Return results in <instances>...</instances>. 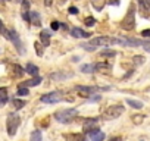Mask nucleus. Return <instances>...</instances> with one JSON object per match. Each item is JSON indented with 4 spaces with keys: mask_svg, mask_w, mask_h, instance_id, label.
Here are the masks:
<instances>
[{
    "mask_svg": "<svg viewBox=\"0 0 150 141\" xmlns=\"http://www.w3.org/2000/svg\"><path fill=\"white\" fill-rule=\"evenodd\" d=\"M112 44H127V40H119V38H110V37H96V38H91L90 40V46L91 47H108V46H112Z\"/></svg>",
    "mask_w": 150,
    "mask_h": 141,
    "instance_id": "f257e3e1",
    "label": "nucleus"
},
{
    "mask_svg": "<svg viewBox=\"0 0 150 141\" xmlns=\"http://www.w3.org/2000/svg\"><path fill=\"white\" fill-rule=\"evenodd\" d=\"M77 115H78L77 109H62L54 113V118L60 123H69L74 121V118H77Z\"/></svg>",
    "mask_w": 150,
    "mask_h": 141,
    "instance_id": "f03ea898",
    "label": "nucleus"
},
{
    "mask_svg": "<svg viewBox=\"0 0 150 141\" xmlns=\"http://www.w3.org/2000/svg\"><path fill=\"white\" fill-rule=\"evenodd\" d=\"M121 27H122L124 30H127V31H131V30L135 27V9H134V6H132V5L129 6L128 13H127V15H125V18L122 19Z\"/></svg>",
    "mask_w": 150,
    "mask_h": 141,
    "instance_id": "7ed1b4c3",
    "label": "nucleus"
},
{
    "mask_svg": "<svg viewBox=\"0 0 150 141\" xmlns=\"http://www.w3.org/2000/svg\"><path fill=\"white\" fill-rule=\"evenodd\" d=\"M122 113H124V106H121V104H113V106H109V107L103 112V118H105V119H116V118H119Z\"/></svg>",
    "mask_w": 150,
    "mask_h": 141,
    "instance_id": "20e7f679",
    "label": "nucleus"
},
{
    "mask_svg": "<svg viewBox=\"0 0 150 141\" xmlns=\"http://www.w3.org/2000/svg\"><path fill=\"white\" fill-rule=\"evenodd\" d=\"M21 123V118L18 115H9L8 116V121H6V126H8V134L11 137H13L18 131V126Z\"/></svg>",
    "mask_w": 150,
    "mask_h": 141,
    "instance_id": "39448f33",
    "label": "nucleus"
},
{
    "mask_svg": "<svg viewBox=\"0 0 150 141\" xmlns=\"http://www.w3.org/2000/svg\"><path fill=\"white\" fill-rule=\"evenodd\" d=\"M43 103H49V104H53V103H59L63 100V96L60 91H53V93H49V94H44L41 96L40 99Z\"/></svg>",
    "mask_w": 150,
    "mask_h": 141,
    "instance_id": "423d86ee",
    "label": "nucleus"
},
{
    "mask_svg": "<svg viewBox=\"0 0 150 141\" xmlns=\"http://www.w3.org/2000/svg\"><path fill=\"white\" fill-rule=\"evenodd\" d=\"M75 90L80 91V93H81V96L87 97V96L94 94L96 91H102L103 88H99V87H84V85H77V87H75Z\"/></svg>",
    "mask_w": 150,
    "mask_h": 141,
    "instance_id": "0eeeda50",
    "label": "nucleus"
},
{
    "mask_svg": "<svg viewBox=\"0 0 150 141\" xmlns=\"http://www.w3.org/2000/svg\"><path fill=\"white\" fill-rule=\"evenodd\" d=\"M88 135H90L91 141H103V140H105V132H102V131L97 129V128L91 129V131L88 132Z\"/></svg>",
    "mask_w": 150,
    "mask_h": 141,
    "instance_id": "6e6552de",
    "label": "nucleus"
},
{
    "mask_svg": "<svg viewBox=\"0 0 150 141\" xmlns=\"http://www.w3.org/2000/svg\"><path fill=\"white\" fill-rule=\"evenodd\" d=\"M71 35L75 37V38H88L91 34H90V32H86V31L81 30V28H72V30H71Z\"/></svg>",
    "mask_w": 150,
    "mask_h": 141,
    "instance_id": "1a4fd4ad",
    "label": "nucleus"
},
{
    "mask_svg": "<svg viewBox=\"0 0 150 141\" xmlns=\"http://www.w3.org/2000/svg\"><path fill=\"white\" fill-rule=\"evenodd\" d=\"M65 141H87L84 134H65Z\"/></svg>",
    "mask_w": 150,
    "mask_h": 141,
    "instance_id": "9d476101",
    "label": "nucleus"
},
{
    "mask_svg": "<svg viewBox=\"0 0 150 141\" xmlns=\"http://www.w3.org/2000/svg\"><path fill=\"white\" fill-rule=\"evenodd\" d=\"M16 47H18V50L22 53L24 50H22V44H21V41H19V37H18V34H16V31H13V30H11V38H9Z\"/></svg>",
    "mask_w": 150,
    "mask_h": 141,
    "instance_id": "9b49d317",
    "label": "nucleus"
},
{
    "mask_svg": "<svg viewBox=\"0 0 150 141\" xmlns=\"http://www.w3.org/2000/svg\"><path fill=\"white\" fill-rule=\"evenodd\" d=\"M40 40H41V44H43L44 47H47V46L50 44V32L46 31V30H43V31L40 32Z\"/></svg>",
    "mask_w": 150,
    "mask_h": 141,
    "instance_id": "f8f14e48",
    "label": "nucleus"
},
{
    "mask_svg": "<svg viewBox=\"0 0 150 141\" xmlns=\"http://www.w3.org/2000/svg\"><path fill=\"white\" fill-rule=\"evenodd\" d=\"M97 123V119L94 118H90V119H86L84 121V131L86 132H90L91 129H94V125Z\"/></svg>",
    "mask_w": 150,
    "mask_h": 141,
    "instance_id": "ddd939ff",
    "label": "nucleus"
},
{
    "mask_svg": "<svg viewBox=\"0 0 150 141\" xmlns=\"http://www.w3.org/2000/svg\"><path fill=\"white\" fill-rule=\"evenodd\" d=\"M11 69H12V75L13 77H22L24 72H25V69H22L19 65H11Z\"/></svg>",
    "mask_w": 150,
    "mask_h": 141,
    "instance_id": "4468645a",
    "label": "nucleus"
},
{
    "mask_svg": "<svg viewBox=\"0 0 150 141\" xmlns=\"http://www.w3.org/2000/svg\"><path fill=\"white\" fill-rule=\"evenodd\" d=\"M41 82V78L40 77H34L33 80H30V81H25V82H22V85L21 87H35V85H38Z\"/></svg>",
    "mask_w": 150,
    "mask_h": 141,
    "instance_id": "2eb2a0df",
    "label": "nucleus"
},
{
    "mask_svg": "<svg viewBox=\"0 0 150 141\" xmlns=\"http://www.w3.org/2000/svg\"><path fill=\"white\" fill-rule=\"evenodd\" d=\"M25 72H28V74L33 75V77H37V75H38V68H37L35 65H33V63H28L27 68H25Z\"/></svg>",
    "mask_w": 150,
    "mask_h": 141,
    "instance_id": "dca6fc26",
    "label": "nucleus"
},
{
    "mask_svg": "<svg viewBox=\"0 0 150 141\" xmlns=\"http://www.w3.org/2000/svg\"><path fill=\"white\" fill-rule=\"evenodd\" d=\"M8 99H9V97H8V88L2 87V88H0V106L6 104Z\"/></svg>",
    "mask_w": 150,
    "mask_h": 141,
    "instance_id": "f3484780",
    "label": "nucleus"
},
{
    "mask_svg": "<svg viewBox=\"0 0 150 141\" xmlns=\"http://www.w3.org/2000/svg\"><path fill=\"white\" fill-rule=\"evenodd\" d=\"M112 66L109 63H105V62H99L96 63V70H99V72H105V70H110Z\"/></svg>",
    "mask_w": 150,
    "mask_h": 141,
    "instance_id": "a211bd4d",
    "label": "nucleus"
},
{
    "mask_svg": "<svg viewBox=\"0 0 150 141\" xmlns=\"http://www.w3.org/2000/svg\"><path fill=\"white\" fill-rule=\"evenodd\" d=\"M81 70L86 74H91V72H96V63H88V65H83L81 66Z\"/></svg>",
    "mask_w": 150,
    "mask_h": 141,
    "instance_id": "6ab92c4d",
    "label": "nucleus"
},
{
    "mask_svg": "<svg viewBox=\"0 0 150 141\" xmlns=\"http://www.w3.org/2000/svg\"><path fill=\"white\" fill-rule=\"evenodd\" d=\"M30 141H43V135H41V131L40 129H35L31 132V138Z\"/></svg>",
    "mask_w": 150,
    "mask_h": 141,
    "instance_id": "aec40b11",
    "label": "nucleus"
},
{
    "mask_svg": "<svg viewBox=\"0 0 150 141\" xmlns=\"http://www.w3.org/2000/svg\"><path fill=\"white\" fill-rule=\"evenodd\" d=\"M127 103L131 106V107H134V109H141L143 107V103L140 102V100H132V99H127Z\"/></svg>",
    "mask_w": 150,
    "mask_h": 141,
    "instance_id": "412c9836",
    "label": "nucleus"
},
{
    "mask_svg": "<svg viewBox=\"0 0 150 141\" xmlns=\"http://www.w3.org/2000/svg\"><path fill=\"white\" fill-rule=\"evenodd\" d=\"M0 34H2V35L6 38V40H9V38H11V31L5 28V25H3L2 19H0Z\"/></svg>",
    "mask_w": 150,
    "mask_h": 141,
    "instance_id": "4be33fe9",
    "label": "nucleus"
},
{
    "mask_svg": "<svg viewBox=\"0 0 150 141\" xmlns=\"http://www.w3.org/2000/svg\"><path fill=\"white\" fill-rule=\"evenodd\" d=\"M30 21L34 24V25H40V15L37 12H31L30 13Z\"/></svg>",
    "mask_w": 150,
    "mask_h": 141,
    "instance_id": "5701e85b",
    "label": "nucleus"
},
{
    "mask_svg": "<svg viewBox=\"0 0 150 141\" xmlns=\"http://www.w3.org/2000/svg\"><path fill=\"white\" fill-rule=\"evenodd\" d=\"M100 56H105V57H113V56H116V51H115V50L105 49V50L100 51Z\"/></svg>",
    "mask_w": 150,
    "mask_h": 141,
    "instance_id": "b1692460",
    "label": "nucleus"
},
{
    "mask_svg": "<svg viewBox=\"0 0 150 141\" xmlns=\"http://www.w3.org/2000/svg\"><path fill=\"white\" fill-rule=\"evenodd\" d=\"M12 104H13V107H15V109H22V107L27 104V102L19 100V99H15V100H12Z\"/></svg>",
    "mask_w": 150,
    "mask_h": 141,
    "instance_id": "393cba45",
    "label": "nucleus"
},
{
    "mask_svg": "<svg viewBox=\"0 0 150 141\" xmlns=\"http://www.w3.org/2000/svg\"><path fill=\"white\" fill-rule=\"evenodd\" d=\"M84 24H86L87 27H93V25L96 24V19H94V18H91V16H88V18H86V19H84Z\"/></svg>",
    "mask_w": 150,
    "mask_h": 141,
    "instance_id": "a878e982",
    "label": "nucleus"
},
{
    "mask_svg": "<svg viewBox=\"0 0 150 141\" xmlns=\"http://www.w3.org/2000/svg\"><path fill=\"white\" fill-rule=\"evenodd\" d=\"M143 119H144L143 115H134V116H132V122H134V123H141Z\"/></svg>",
    "mask_w": 150,
    "mask_h": 141,
    "instance_id": "bb28decb",
    "label": "nucleus"
},
{
    "mask_svg": "<svg viewBox=\"0 0 150 141\" xmlns=\"http://www.w3.org/2000/svg\"><path fill=\"white\" fill-rule=\"evenodd\" d=\"M134 63L135 65H143L144 63V56H135L134 57Z\"/></svg>",
    "mask_w": 150,
    "mask_h": 141,
    "instance_id": "cd10ccee",
    "label": "nucleus"
},
{
    "mask_svg": "<svg viewBox=\"0 0 150 141\" xmlns=\"http://www.w3.org/2000/svg\"><path fill=\"white\" fill-rule=\"evenodd\" d=\"M28 94V88H25V87H19V90H18V96H27Z\"/></svg>",
    "mask_w": 150,
    "mask_h": 141,
    "instance_id": "c85d7f7f",
    "label": "nucleus"
},
{
    "mask_svg": "<svg viewBox=\"0 0 150 141\" xmlns=\"http://www.w3.org/2000/svg\"><path fill=\"white\" fill-rule=\"evenodd\" d=\"M60 27H62V25H60V22H57V21H53V22H52V30H53V31L59 30Z\"/></svg>",
    "mask_w": 150,
    "mask_h": 141,
    "instance_id": "c756f323",
    "label": "nucleus"
},
{
    "mask_svg": "<svg viewBox=\"0 0 150 141\" xmlns=\"http://www.w3.org/2000/svg\"><path fill=\"white\" fill-rule=\"evenodd\" d=\"M34 46H35V49H37V54H38V56H43V50H41V46H40V43H35Z\"/></svg>",
    "mask_w": 150,
    "mask_h": 141,
    "instance_id": "7c9ffc66",
    "label": "nucleus"
},
{
    "mask_svg": "<svg viewBox=\"0 0 150 141\" xmlns=\"http://www.w3.org/2000/svg\"><path fill=\"white\" fill-rule=\"evenodd\" d=\"M141 35H143V37H150V30H144V31H141Z\"/></svg>",
    "mask_w": 150,
    "mask_h": 141,
    "instance_id": "2f4dec72",
    "label": "nucleus"
},
{
    "mask_svg": "<svg viewBox=\"0 0 150 141\" xmlns=\"http://www.w3.org/2000/svg\"><path fill=\"white\" fill-rule=\"evenodd\" d=\"M69 13H72V15L78 13V9H77V8H69Z\"/></svg>",
    "mask_w": 150,
    "mask_h": 141,
    "instance_id": "473e14b6",
    "label": "nucleus"
},
{
    "mask_svg": "<svg viewBox=\"0 0 150 141\" xmlns=\"http://www.w3.org/2000/svg\"><path fill=\"white\" fill-rule=\"evenodd\" d=\"M109 141H122V137H112Z\"/></svg>",
    "mask_w": 150,
    "mask_h": 141,
    "instance_id": "72a5a7b5",
    "label": "nucleus"
},
{
    "mask_svg": "<svg viewBox=\"0 0 150 141\" xmlns=\"http://www.w3.org/2000/svg\"><path fill=\"white\" fill-rule=\"evenodd\" d=\"M144 3H146V5H147V8L150 9V0H144Z\"/></svg>",
    "mask_w": 150,
    "mask_h": 141,
    "instance_id": "f704fd0d",
    "label": "nucleus"
},
{
    "mask_svg": "<svg viewBox=\"0 0 150 141\" xmlns=\"http://www.w3.org/2000/svg\"><path fill=\"white\" fill-rule=\"evenodd\" d=\"M110 3H115V0H110Z\"/></svg>",
    "mask_w": 150,
    "mask_h": 141,
    "instance_id": "c9c22d12",
    "label": "nucleus"
}]
</instances>
